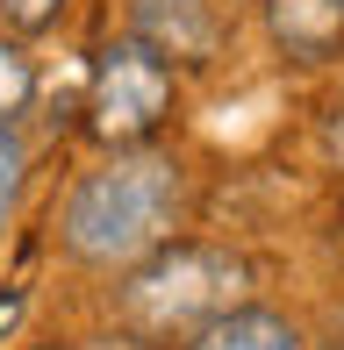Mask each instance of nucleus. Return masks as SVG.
I'll return each instance as SVG.
<instances>
[{"instance_id":"9b49d317","label":"nucleus","mask_w":344,"mask_h":350,"mask_svg":"<svg viewBox=\"0 0 344 350\" xmlns=\"http://www.w3.org/2000/svg\"><path fill=\"white\" fill-rule=\"evenodd\" d=\"M29 350H72V343H29Z\"/></svg>"},{"instance_id":"20e7f679","label":"nucleus","mask_w":344,"mask_h":350,"mask_svg":"<svg viewBox=\"0 0 344 350\" xmlns=\"http://www.w3.org/2000/svg\"><path fill=\"white\" fill-rule=\"evenodd\" d=\"M130 36H144L172 72H201L223 57V0H130Z\"/></svg>"},{"instance_id":"0eeeda50","label":"nucleus","mask_w":344,"mask_h":350,"mask_svg":"<svg viewBox=\"0 0 344 350\" xmlns=\"http://www.w3.org/2000/svg\"><path fill=\"white\" fill-rule=\"evenodd\" d=\"M29 100H36V57H29V43L8 29V36H0V122H22Z\"/></svg>"},{"instance_id":"f257e3e1","label":"nucleus","mask_w":344,"mask_h":350,"mask_svg":"<svg viewBox=\"0 0 344 350\" xmlns=\"http://www.w3.org/2000/svg\"><path fill=\"white\" fill-rule=\"evenodd\" d=\"M186 208H194V179L172 150H158V143L108 150L58 200V250L86 272L122 279L130 265H144L151 250H165L186 229Z\"/></svg>"},{"instance_id":"f03ea898","label":"nucleus","mask_w":344,"mask_h":350,"mask_svg":"<svg viewBox=\"0 0 344 350\" xmlns=\"http://www.w3.org/2000/svg\"><path fill=\"white\" fill-rule=\"evenodd\" d=\"M244 279H251V265L237 258V250L223 243H194V236H172L165 250H151L144 265H130L115 286V308L122 322L136 329V336H194L201 322H215L223 308H237L244 300Z\"/></svg>"},{"instance_id":"9d476101","label":"nucleus","mask_w":344,"mask_h":350,"mask_svg":"<svg viewBox=\"0 0 344 350\" xmlns=\"http://www.w3.org/2000/svg\"><path fill=\"white\" fill-rule=\"evenodd\" d=\"M330 150L344 157V107H337V122H330Z\"/></svg>"},{"instance_id":"39448f33","label":"nucleus","mask_w":344,"mask_h":350,"mask_svg":"<svg viewBox=\"0 0 344 350\" xmlns=\"http://www.w3.org/2000/svg\"><path fill=\"white\" fill-rule=\"evenodd\" d=\"M265 36L294 65H337L344 57V0H258Z\"/></svg>"},{"instance_id":"7ed1b4c3","label":"nucleus","mask_w":344,"mask_h":350,"mask_svg":"<svg viewBox=\"0 0 344 350\" xmlns=\"http://www.w3.org/2000/svg\"><path fill=\"white\" fill-rule=\"evenodd\" d=\"M172 115H180V72L130 29L108 36L86 79V136L101 150H144V143H158Z\"/></svg>"},{"instance_id":"f8f14e48","label":"nucleus","mask_w":344,"mask_h":350,"mask_svg":"<svg viewBox=\"0 0 344 350\" xmlns=\"http://www.w3.org/2000/svg\"><path fill=\"white\" fill-rule=\"evenodd\" d=\"M337 350H344V336H337Z\"/></svg>"},{"instance_id":"1a4fd4ad","label":"nucleus","mask_w":344,"mask_h":350,"mask_svg":"<svg viewBox=\"0 0 344 350\" xmlns=\"http://www.w3.org/2000/svg\"><path fill=\"white\" fill-rule=\"evenodd\" d=\"M65 8L72 0H0V22H8L14 36H43V29L65 22Z\"/></svg>"},{"instance_id":"6e6552de","label":"nucleus","mask_w":344,"mask_h":350,"mask_svg":"<svg viewBox=\"0 0 344 350\" xmlns=\"http://www.w3.org/2000/svg\"><path fill=\"white\" fill-rule=\"evenodd\" d=\"M22 193H29V129L0 122V229L22 215Z\"/></svg>"},{"instance_id":"423d86ee","label":"nucleus","mask_w":344,"mask_h":350,"mask_svg":"<svg viewBox=\"0 0 344 350\" xmlns=\"http://www.w3.org/2000/svg\"><path fill=\"white\" fill-rule=\"evenodd\" d=\"M180 350H308V329L287 308H265V300H237L215 322H201Z\"/></svg>"}]
</instances>
